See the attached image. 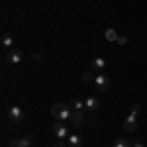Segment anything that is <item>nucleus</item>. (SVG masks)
<instances>
[{"label": "nucleus", "instance_id": "nucleus-9", "mask_svg": "<svg viewBox=\"0 0 147 147\" xmlns=\"http://www.w3.org/2000/svg\"><path fill=\"white\" fill-rule=\"evenodd\" d=\"M69 122H71L73 125H82V122H84V114H82V110H73Z\"/></svg>", "mask_w": 147, "mask_h": 147}, {"label": "nucleus", "instance_id": "nucleus-7", "mask_svg": "<svg viewBox=\"0 0 147 147\" xmlns=\"http://www.w3.org/2000/svg\"><path fill=\"white\" fill-rule=\"evenodd\" d=\"M90 69H92V73H96V75L104 73V69H106V59H104V57H94Z\"/></svg>", "mask_w": 147, "mask_h": 147}, {"label": "nucleus", "instance_id": "nucleus-17", "mask_svg": "<svg viewBox=\"0 0 147 147\" xmlns=\"http://www.w3.org/2000/svg\"><path fill=\"white\" fill-rule=\"evenodd\" d=\"M116 43H120V45H125V43H127V37H125V35H118Z\"/></svg>", "mask_w": 147, "mask_h": 147}, {"label": "nucleus", "instance_id": "nucleus-11", "mask_svg": "<svg viewBox=\"0 0 147 147\" xmlns=\"http://www.w3.org/2000/svg\"><path fill=\"white\" fill-rule=\"evenodd\" d=\"M82 145V137L80 136H69V147H80Z\"/></svg>", "mask_w": 147, "mask_h": 147}, {"label": "nucleus", "instance_id": "nucleus-16", "mask_svg": "<svg viewBox=\"0 0 147 147\" xmlns=\"http://www.w3.org/2000/svg\"><path fill=\"white\" fill-rule=\"evenodd\" d=\"M94 77H96V75H92L90 71H86V73H82V77H80V79L84 80V82H90V80H94Z\"/></svg>", "mask_w": 147, "mask_h": 147}, {"label": "nucleus", "instance_id": "nucleus-14", "mask_svg": "<svg viewBox=\"0 0 147 147\" xmlns=\"http://www.w3.org/2000/svg\"><path fill=\"white\" fill-rule=\"evenodd\" d=\"M71 108H73V110H82V108H86V106H84V100L73 98V100H71Z\"/></svg>", "mask_w": 147, "mask_h": 147}, {"label": "nucleus", "instance_id": "nucleus-18", "mask_svg": "<svg viewBox=\"0 0 147 147\" xmlns=\"http://www.w3.org/2000/svg\"><path fill=\"white\" fill-rule=\"evenodd\" d=\"M53 147H67V143H65L63 139H57V143H55Z\"/></svg>", "mask_w": 147, "mask_h": 147}, {"label": "nucleus", "instance_id": "nucleus-3", "mask_svg": "<svg viewBox=\"0 0 147 147\" xmlns=\"http://www.w3.org/2000/svg\"><path fill=\"white\" fill-rule=\"evenodd\" d=\"M22 59H24V51H22V49H16V47H12L10 51L6 53V61H8V63H12V65H18Z\"/></svg>", "mask_w": 147, "mask_h": 147}, {"label": "nucleus", "instance_id": "nucleus-2", "mask_svg": "<svg viewBox=\"0 0 147 147\" xmlns=\"http://www.w3.org/2000/svg\"><path fill=\"white\" fill-rule=\"evenodd\" d=\"M139 110H141V108H139V106H131V112H129V116H127V118H125V122H124V129L125 131H129V134H131V131H136L137 129V114H139Z\"/></svg>", "mask_w": 147, "mask_h": 147}, {"label": "nucleus", "instance_id": "nucleus-8", "mask_svg": "<svg viewBox=\"0 0 147 147\" xmlns=\"http://www.w3.org/2000/svg\"><path fill=\"white\" fill-rule=\"evenodd\" d=\"M84 106H86V110L94 112V110H98V106H100V100H98L96 96H86V98H84Z\"/></svg>", "mask_w": 147, "mask_h": 147}, {"label": "nucleus", "instance_id": "nucleus-15", "mask_svg": "<svg viewBox=\"0 0 147 147\" xmlns=\"http://www.w3.org/2000/svg\"><path fill=\"white\" fill-rule=\"evenodd\" d=\"M114 147H131V143L127 139H124V137H120V139L114 141Z\"/></svg>", "mask_w": 147, "mask_h": 147}, {"label": "nucleus", "instance_id": "nucleus-1", "mask_svg": "<svg viewBox=\"0 0 147 147\" xmlns=\"http://www.w3.org/2000/svg\"><path fill=\"white\" fill-rule=\"evenodd\" d=\"M71 114H73V108L67 106L65 102H57L51 106V116L55 118L57 122H69L71 120Z\"/></svg>", "mask_w": 147, "mask_h": 147}, {"label": "nucleus", "instance_id": "nucleus-13", "mask_svg": "<svg viewBox=\"0 0 147 147\" xmlns=\"http://www.w3.org/2000/svg\"><path fill=\"white\" fill-rule=\"evenodd\" d=\"M104 37H106L108 41H116V39H118V34H116V30H114V28H108V30L104 32Z\"/></svg>", "mask_w": 147, "mask_h": 147}, {"label": "nucleus", "instance_id": "nucleus-6", "mask_svg": "<svg viewBox=\"0 0 147 147\" xmlns=\"http://www.w3.org/2000/svg\"><path fill=\"white\" fill-rule=\"evenodd\" d=\"M53 134H55L57 139H65V137H69V129L63 122H57L55 120V124H53Z\"/></svg>", "mask_w": 147, "mask_h": 147}, {"label": "nucleus", "instance_id": "nucleus-4", "mask_svg": "<svg viewBox=\"0 0 147 147\" xmlns=\"http://www.w3.org/2000/svg\"><path fill=\"white\" fill-rule=\"evenodd\" d=\"M8 118H10L12 124H20L24 120V110L20 106H10V110H8Z\"/></svg>", "mask_w": 147, "mask_h": 147}, {"label": "nucleus", "instance_id": "nucleus-10", "mask_svg": "<svg viewBox=\"0 0 147 147\" xmlns=\"http://www.w3.org/2000/svg\"><path fill=\"white\" fill-rule=\"evenodd\" d=\"M10 147H32V139L30 137H16L10 141Z\"/></svg>", "mask_w": 147, "mask_h": 147}, {"label": "nucleus", "instance_id": "nucleus-12", "mask_svg": "<svg viewBox=\"0 0 147 147\" xmlns=\"http://www.w3.org/2000/svg\"><path fill=\"white\" fill-rule=\"evenodd\" d=\"M12 45H14V39H12L10 34H4L2 35V47H6V49H12Z\"/></svg>", "mask_w": 147, "mask_h": 147}, {"label": "nucleus", "instance_id": "nucleus-20", "mask_svg": "<svg viewBox=\"0 0 147 147\" xmlns=\"http://www.w3.org/2000/svg\"><path fill=\"white\" fill-rule=\"evenodd\" d=\"M131 147H145L143 143H131Z\"/></svg>", "mask_w": 147, "mask_h": 147}, {"label": "nucleus", "instance_id": "nucleus-19", "mask_svg": "<svg viewBox=\"0 0 147 147\" xmlns=\"http://www.w3.org/2000/svg\"><path fill=\"white\" fill-rule=\"evenodd\" d=\"M32 59H34V61H39V59H41V55H39V53H34V57H32Z\"/></svg>", "mask_w": 147, "mask_h": 147}, {"label": "nucleus", "instance_id": "nucleus-5", "mask_svg": "<svg viewBox=\"0 0 147 147\" xmlns=\"http://www.w3.org/2000/svg\"><path fill=\"white\" fill-rule=\"evenodd\" d=\"M92 82H94V86H96V88H98V90H108V88H110V79H108V77H106V75H96V77H94V80H92Z\"/></svg>", "mask_w": 147, "mask_h": 147}]
</instances>
